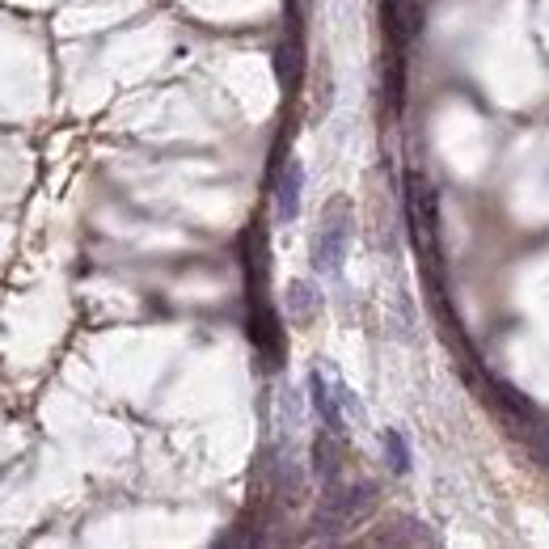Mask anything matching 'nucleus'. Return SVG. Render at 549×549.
<instances>
[{
  "mask_svg": "<svg viewBox=\"0 0 549 549\" xmlns=\"http://www.w3.org/2000/svg\"><path fill=\"white\" fill-rule=\"evenodd\" d=\"M351 237H355V216H351V199H330L326 212H321V229L313 237V271L317 275H338L347 262L351 250Z\"/></svg>",
  "mask_w": 549,
  "mask_h": 549,
  "instance_id": "1",
  "label": "nucleus"
},
{
  "mask_svg": "<svg viewBox=\"0 0 549 549\" xmlns=\"http://www.w3.org/2000/svg\"><path fill=\"white\" fill-rule=\"evenodd\" d=\"M410 186V233L419 245L423 262H440V203H435L431 182H423L419 174L406 178Z\"/></svg>",
  "mask_w": 549,
  "mask_h": 549,
  "instance_id": "2",
  "label": "nucleus"
},
{
  "mask_svg": "<svg viewBox=\"0 0 549 549\" xmlns=\"http://www.w3.org/2000/svg\"><path fill=\"white\" fill-rule=\"evenodd\" d=\"M250 338H254V347L262 351V359H267V368H275L279 359H283V326H279V317L271 305H254L250 313Z\"/></svg>",
  "mask_w": 549,
  "mask_h": 549,
  "instance_id": "3",
  "label": "nucleus"
},
{
  "mask_svg": "<svg viewBox=\"0 0 549 549\" xmlns=\"http://www.w3.org/2000/svg\"><path fill=\"white\" fill-rule=\"evenodd\" d=\"M300 191H305V165L292 157V161H283L279 182H275V212L283 224H292L300 216Z\"/></svg>",
  "mask_w": 549,
  "mask_h": 549,
  "instance_id": "4",
  "label": "nucleus"
},
{
  "mask_svg": "<svg viewBox=\"0 0 549 549\" xmlns=\"http://www.w3.org/2000/svg\"><path fill=\"white\" fill-rule=\"evenodd\" d=\"M283 309H288V317H292V326H313L317 321V309H321V296H317V288L309 279H296V283H288V296H283Z\"/></svg>",
  "mask_w": 549,
  "mask_h": 549,
  "instance_id": "5",
  "label": "nucleus"
},
{
  "mask_svg": "<svg viewBox=\"0 0 549 549\" xmlns=\"http://www.w3.org/2000/svg\"><path fill=\"white\" fill-rule=\"evenodd\" d=\"M343 452H338V431H326V435H317V444H313V469H317V478L326 482V490L338 486V478H343Z\"/></svg>",
  "mask_w": 549,
  "mask_h": 549,
  "instance_id": "6",
  "label": "nucleus"
},
{
  "mask_svg": "<svg viewBox=\"0 0 549 549\" xmlns=\"http://www.w3.org/2000/svg\"><path fill=\"white\" fill-rule=\"evenodd\" d=\"M309 389H313V406H317V414H321V423H326V431H338V435H343V414H338V393H330V389H326V381H321L317 372H313Z\"/></svg>",
  "mask_w": 549,
  "mask_h": 549,
  "instance_id": "7",
  "label": "nucleus"
},
{
  "mask_svg": "<svg viewBox=\"0 0 549 549\" xmlns=\"http://www.w3.org/2000/svg\"><path fill=\"white\" fill-rule=\"evenodd\" d=\"M385 457H389L393 473H410V444H406V435L397 431V427L385 431Z\"/></svg>",
  "mask_w": 549,
  "mask_h": 549,
  "instance_id": "8",
  "label": "nucleus"
},
{
  "mask_svg": "<svg viewBox=\"0 0 549 549\" xmlns=\"http://www.w3.org/2000/svg\"><path fill=\"white\" fill-rule=\"evenodd\" d=\"M533 452H537L541 465H549V431H537V435H533Z\"/></svg>",
  "mask_w": 549,
  "mask_h": 549,
  "instance_id": "9",
  "label": "nucleus"
}]
</instances>
